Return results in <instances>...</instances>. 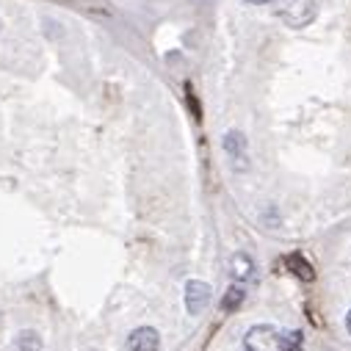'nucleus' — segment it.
<instances>
[{
  "instance_id": "obj_1",
  "label": "nucleus",
  "mask_w": 351,
  "mask_h": 351,
  "mask_svg": "<svg viewBox=\"0 0 351 351\" xmlns=\"http://www.w3.org/2000/svg\"><path fill=\"white\" fill-rule=\"evenodd\" d=\"M246 351H302V332L280 329L274 324L252 326L243 337Z\"/></svg>"
},
{
  "instance_id": "obj_2",
  "label": "nucleus",
  "mask_w": 351,
  "mask_h": 351,
  "mask_svg": "<svg viewBox=\"0 0 351 351\" xmlns=\"http://www.w3.org/2000/svg\"><path fill=\"white\" fill-rule=\"evenodd\" d=\"M277 14L285 25L291 28H304L315 20L318 14V6H315V0H280V6H277Z\"/></svg>"
},
{
  "instance_id": "obj_3",
  "label": "nucleus",
  "mask_w": 351,
  "mask_h": 351,
  "mask_svg": "<svg viewBox=\"0 0 351 351\" xmlns=\"http://www.w3.org/2000/svg\"><path fill=\"white\" fill-rule=\"evenodd\" d=\"M208 304H210V285L202 280H191L186 285V310L191 315H199Z\"/></svg>"
},
{
  "instance_id": "obj_4",
  "label": "nucleus",
  "mask_w": 351,
  "mask_h": 351,
  "mask_svg": "<svg viewBox=\"0 0 351 351\" xmlns=\"http://www.w3.org/2000/svg\"><path fill=\"white\" fill-rule=\"evenodd\" d=\"M128 348L130 351H158L160 348V335L152 326H138L136 332H130Z\"/></svg>"
},
{
  "instance_id": "obj_5",
  "label": "nucleus",
  "mask_w": 351,
  "mask_h": 351,
  "mask_svg": "<svg viewBox=\"0 0 351 351\" xmlns=\"http://www.w3.org/2000/svg\"><path fill=\"white\" fill-rule=\"evenodd\" d=\"M224 149H227L232 166H238V169H246V166H249V163H246V138H243V133L230 130V133L224 136Z\"/></svg>"
},
{
  "instance_id": "obj_6",
  "label": "nucleus",
  "mask_w": 351,
  "mask_h": 351,
  "mask_svg": "<svg viewBox=\"0 0 351 351\" xmlns=\"http://www.w3.org/2000/svg\"><path fill=\"white\" fill-rule=\"evenodd\" d=\"M252 274H254V263H252L243 252H238V254L230 257V277H232V280L246 282V280H252Z\"/></svg>"
},
{
  "instance_id": "obj_7",
  "label": "nucleus",
  "mask_w": 351,
  "mask_h": 351,
  "mask_svg": "<svg viewBox=\"0 0 351 351\" xmlns=\"http://www.w3.org/2000/svg\"><path fill=\"white\" fill-rule=\"evenodd\" d=\"M285 266L299 277V280H304V282H313L315 280V271H313V266L302 257V254H288L285 257Z\"/></svg>"
},
{
  "instance_id": "obj_8",
  "label": "nucleus",
  "mask_w": 351,
  "mask_h": 351,
  "mask_svg": "<svg viewBox=\"0 0 351 351\" xmlns=\"http://www.w3.org/2000/svg\"><path fill=\"white\" fill-rule=\"evenodd\" d=\"M17 348H20V351H42V337H39L36 332L25 329V332L17 335Z\"/></svg>"
},
{
  "instance_id": "obj_9",
  "label": "nucleus",
  "mask_w": 351,
  "mask_h": 351,
  "mask_svg": "<svg viewBox=\"0 0 351 351\" xmlns=\"http://www.w3.org/2000/svg\"><path fill=\"white\" fill-rule=\"evenodd\" d=\"M243 299H246L243 288H230V291L224 293V299H221V310H224V313H232V310H238V307L243 304Z\"/></svg>"
},
{
  "instance_id": "obj_10",
  "label": "nucleus",
  "mask_w": 351,
  "mask_h": 351,
  "mask_svg": "<svg viewBox=\"0 0 351 351\" xmlns=\"http://www.w3.org/2000/svg\"><path fill=\"white\" fill-rule=\"evenodd\" d=\"M346 329H348V335H351V310L346 313Z\"/></svg>"
},
{
  "instance_id": "obj_11",
  "label": "nucleus",
  "mask_w": 351,
  "mask_h": 351,
  "mask_svg": "<svg viewBox=\"0 0 351 351\" xmlns=\"http://www.w3.org/2000/svg\"><path fill=\"white\" fill-rule=\"evenodd\" d=\"M246 3H257V6H263V3H271V0H246Z\"/></svg>"
},
{
  "instance_id": "obj_12",
  "label": "nucleus",
  "mask_w": 351,
  "mask_h": 351,
  "mask_svg": "<svg viewBox=\"0 0 351 351\" xmlns=\"http://www.w3.org/2000/svg\"><path fill=\"white\" fill-rule=\"evenodd\" d=\"M0 326H3V315H0Z\"/></svg>"
},
{
  "instance_id": "obj_13",
  "label": "nucleus",
  "mask_w": 351,
  "mask_h": 351,
  "mask_svg": "<svg viewBox=\"0 0 351 351\" xmlns=\"http://www.w3.org/2000/svg\"><path fill=\"white\" fill-rule=\"evenodd\" d=\"M0 28H3V25H0Z\"/></svg>"
}]
</instances>
